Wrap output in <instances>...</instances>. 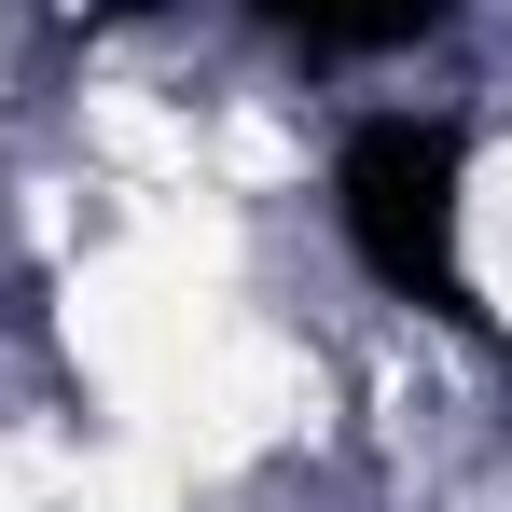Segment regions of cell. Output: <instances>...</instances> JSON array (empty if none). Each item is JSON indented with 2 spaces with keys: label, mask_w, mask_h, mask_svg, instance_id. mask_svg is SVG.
<instances>
[{
  "label": "cell",
  "mask_w": 512,
  "mask_h": 512,
  "mask_svg": "<svg viewBox=\"0 0 512 512\" xmlns=\"http://www.w3.org/2000/svg\"><path fill=\"white\" fill-rule=\"evenodd\" d=\"M346 250L374 263L388 291H416V305H457V125H429V111H374L360 139H346Z\"/></svg>",
  "instance_id": "cell-1"
},
{
  "label": "cell",
  "mask_w": 512,
  "mask_h": 512,
  "mask_svg": "<svg viewBox=\"0 0 512 512\" xmlns=\"http://www.w3.org/2000/svg\"><path fill=\"white\" fill-rule=\"evenodd\" d=\"M263 14L305 28V42H333V56H388V42L443 28V0H263Z\"/></svg>",
  "instance_id": "cell-2"
}]
</instances>
